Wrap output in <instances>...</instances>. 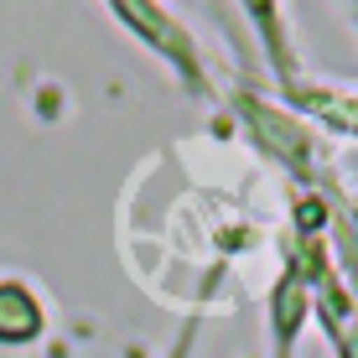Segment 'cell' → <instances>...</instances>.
I'll return each instance as SVG.
<instances>
[{
    "label": "cell",
    "instance_id": "cell-1",
    "mask_svg": "<svg viewBox=\"0 0 358 358\" xmlns=\"http://www.w3.org/2000/svg\"><path fill=\"white\" fill-rule=\"evenodd\" d=\"M42 332V301L21 280H0V343H31Z\"/></svg>",
    "mask_w": 358,
    "mask_h": 358
},
{
    "label": "cell",
    "instance_id": "cell-2",
    "mask_svg": "<svg viewBox=\"0 0 358 358\" xmlns=\"http://www.w3.org/2000/svg\"><path fill=\"white\" fill-rule=\"evenodd\" d=\"M239 6H244V16L255 21V31H260V42H265V52H270V63H275V68L291 78L296 57H291L286 21H280V0H239Z\"/></svg>",
    "mask_w": 358,
    "mask_h": 358
},
{
    "label": "cell",
    "instance_id": "cell-3",
    "mask_svg": "<svg viewBox=\"0 0 358 358\" xmlns=\"http://www.w3.org/2000/svg\"><path fill=\"white\" fill-rule=\"evenodd\" d=\"M275 358H291V353H275Z\"/></svg>",
    "mask_w": 358,
    "mask_h": 358
}]
</instances>
